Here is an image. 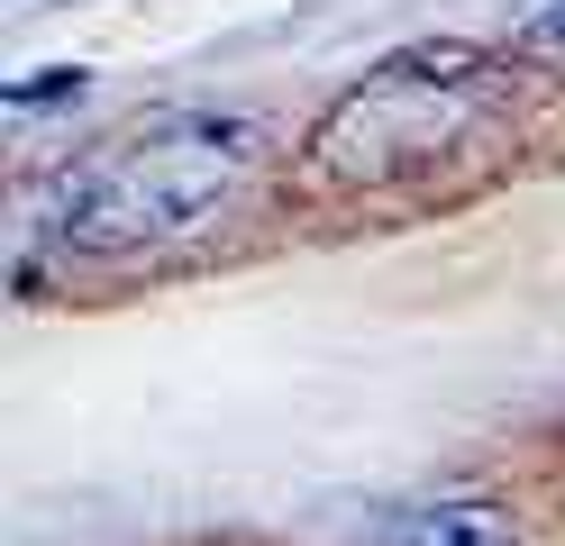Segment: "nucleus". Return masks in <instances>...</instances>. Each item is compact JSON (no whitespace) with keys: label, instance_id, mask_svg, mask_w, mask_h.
Listing matches in <instances>:
<instances>
[{"label":"nucleus","instance_id":"obj_3","mask_svg":"<svg viewBox=\"0 0 565 546\" xmlns=\"http://www.w3.org/2000/svg\"><path fill=\"white\" fill-rule=\"evenodd\" d=\"M365 546H520V528L502 501H411Z\"/></svg>","mask_w":565,"mask_h":546},{"label":"nucleus","instance_id":"obj_1","mask_svg":"<svg viewBox=\"0 0 565 546\" xmlns=\"http://www.w3.org/2000/svg\"><path fill=\"white\" fill-rule=\"evenodd\" d=\"M246 164H256V128L220 119V109H164V119L110 137L100 156L64 173L55 201V237L83 255H137V246H173L201 237L210 218L237 201Z\"/></svg>","mask_w":565,"mask_h":546},{"label":"nucleus","instance_id":"obj_2","mask_svg":"<svg viewBox=\"0 0 565 546\" xmlns=\"http://www.w3.org/2000/svg\"><path fill=\"white\" fill-rule=\"evenodd\" d=\"M483 109H492L483 55H466V46L402 55V64L365 73V83L329 109L320 137H310V156L338 182H402V173H429L447 146H466L483 128Z\"/></svg>","mask_w":565,"mask_h":546},{"label":"nucleus","instance_id":"obj_4","mask_svg":"<svg viewBox=\"0 0 565 546\" xmlns=\"http://www.w3.org/2000/svg\"><path fill=\"white\" fill-rule=\"evenodd\" d=\"M529 55H547V64H565V0H556V10H547L539 28H529Z\"/></svg>","mask_w":565,"mask_h":546}]
</instances>
